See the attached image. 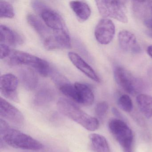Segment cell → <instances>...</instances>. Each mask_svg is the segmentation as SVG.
I'll return each instance as SVG.
<instances>
[{"mask_svg": "<svg viewBox=\"0 0 152 152\" xmlns=\"http://www.w3.org/2000/svg\"><path fill=\"white\" fill-rule=\"evenodd\" d=\"M24 39L17 32L4 25L0 26V43L8 46H17L23 44Z\"/></svg>", "mask_w": 152, "mask_h": 152, "instance_id": "cell-15", "label": "cell"}, {"mask_svg": "<svg viewBox=\"0 0 152 152\" xmlns=\"http://www.w3.org/2000/svg\"><path fill=\"white\" fill-rule=\"evenodd\" d=\"M115 34V26L112 20L108 18L101 19L96 26L95 36L100 44L107 45L113 40Z\"/></svg>", "mask_w": 152, "mask_h": 152, "instance_id": "cell-10", "label": "cell"}, {"mask_svg": "<svg viewBox=\"0 0 152 152\" xmlns=\"http://www.w3.org/2000/svg\"><path fill=\"white\" fill-rule=\"evenodd\" d=\"M90 142L91 149L94 152H112L109 144L105 137L97 133L90 134Z\"/></svg>", "mask_w": 152, "mask_h": 152, "instance_id": "cell-19", "label": "cell"}, {"mask_svg": "<svg viewBox=\"0 0 152 152\" xmlns=\"http://www.w3.org/2000/svg\"><path fill=\"white\" fill-rule=\"evenodd\" d=\"M18 80L17 77L12 74L2 75L0 80V91L6 98L14 102L19 101L17 88Z\"/></svg>", "mask_w": 152, "mask_h": 152, "instance_id": "cell-9", "label": "cell"}, {"mask_svg": "<svg viewBox=\"0 0 152 152\" xmlns=\"http://www.w3.org/2000/svg\"><path fill=\"white\" fill-rule=\"evenodd\" d=\"M109 105L106 101H101L96 105L95 108V114L97 119H103L106 115L108 111Z\"/></svg>", "mask_w": 152, "mask_h": 152, "instance_id": "cell-24", "label": "cell"}, {"mask_svg": "<svg viewBox=\"0 0 152 152\" xmlns=\"http://www.w3.org/2000/svg\"><path fill=\"white\" fill-rule=\"evenodd\" d=\"M108 129L113 137L121 147L123 152H133V134L123 120L113 119L108 124Z\"/></svg>", "mask_w": 152, "mask_h": 152, "instance_id": "cell-5", "label": "cell"}, {"mask_svg": "<svg viewBox=\"0 0 152 152\" xmlns=\"http://www.w3.org/2000/svg\"><path fill=\"white\" fill-rule=\"evenodd\" d=\"M136 102L143 115L147 119L152 118V96L146 94H139L136 97Z\"/></svg>", "mask_w": 152, "mask_h": 152, "instance_id": "cell-20", "label": "cell"}, {"mask_svg": "<svg viewBox=\"0 0 152 152\" xmlns=\"http://www.w3.org/2000/svg\"><path fill=\"white\" fill-rule=\"evenodd\" d=\"M28 23L39 34L43 42L47 41L53 34V31L49 28L45 23L39 19V18L32 14H29L27 16Z\"/></svg>", "mask_w": 152, "mask_h": 152, "instance_id": "cell-16", "label": "cell"}, {"mask_svg": "<svg viewBox=\"0 0 152 152\" xmlns=\"http://www.w3.org/2000/svg\"><path fill=\"white\" fill-rule=\"evenodd\" d=\"M68 57L72 63L88 78L96 82H100V79L93 68L87 64L79 55L74 52L68 53Z\"/></svg>", "mask_w": 152, "mask_h": 152, "instance_id": "cell-14", "label": "cell"}, {"mask_svg": "<svg viewBox=\"0 0 152 152\" xmlns=\"http://www.w3.org/2000/svg\"><path fill=\"white\" fill-rule=\"evenodd\" d=\"M58 89L65 96L80 104L89 106L94 103V93L91 88L87 84L79 82L72 84L68 82Z\"/></svg>", "mask_w": 152, "mask_h": 152, "instance_id": "cell-3", "label": "cell"}, {"mask_svg": "<svg viewBox=\"0 0 152 152\" xmlns=\"http://www.w3.org/2000/svg\"><path fill=\"white\" fill-rule=\"evenodd\" d=\"M15 16L14 8L9 2L5 1H0L1 18H12Z\"/></svg>", "mask_w": 152, "mask_h": 152, "instance_id": "cell-22", "label": "cell"}, {"mask_svg": "<svg viewBox=\"0 0 152 152\" xmlns=\"http://www.w3.org/2000/svg\"><path fill=\"white\" fill-rule=\"evenodd\" d=\"M112 111H113V113L115 115V116H117V117H118V118H119L118 119H121V120H122L121 114L119 113V111H118V110H117L116 108L113 107V108H112Z\"/></svg>", "mask_w": 152, "mask_h": 152, "instance_id": "cell-26", "label": "cell"}, {"mask_svg": "<svg viewBox=\"0 0 152 152\" xmlns=\"http://www.w3.org/2000/svg\"><path fill=\"white\" fill-rule=\"evenodd\" d=\"M1 142L15 148L38 151L43 148L39 141L27 134L11 128L5 120H0Z\"/></svg>", "mask_w": 152, "mask_h": 152, "instance_id": "cell-1", "label": "cell"}, {"mask_svg": "<svg viewBox=\"0 0 152 152\" xmlns=\"http://www.w3.org/2000/svg\"><path fill=\"white\" fill-rule=\"evenodd\" d=\"M0 115L1 119L7 120L18 126H22L24 124L23 115L15 107L3 98H0Z\"/></svg>", "mask_w": 152, "mask_h": 152, "instance_id": "cell-8", "label": "cell"}, {"mask_svg": "<svg viewBox=\"0 0 152 152\" xmlns=\"http://www.w3.org/2000/svg\"><path fill=\"white\" fill-rule=\"evenodd\" d=\"M70 6L77 18L81 22H84L88 20L91 15L90 7L84 1H71Z\"/></svg>", "mask_w": 152, "mask_h": 152, "instance_id": "cell-18", "label": "cell"}, {"mask_svg": "<svg viewBox=\"0 0 152 152\" xmlns=\"http://www.w3.org/2000/svg\"><path fill=\"white\" fill-rule=\"evenodd\" d=\"M125 1H96L99 12L105 18H113L123 23H128Z\"/></svg>", "mask_w": 152, "mask_h": 152, "instance_id": "cell-7", "label": "cell"}, {"mask_svg": "<svg viewBox=\"0 0 152 152\" xmlns=\"http://www.w3.org/2000/svg\"><path fill=\"white\" fill-rule=\"evenodd\" d=\"M119 45L126 52L132 54H139L142 52V49L133 34L126 30L119 32L118 35Z\"/></svg>", "mask_w": 152, "mask_h": 152, "instance_id": "cell-13", "label": "cell"}, {"mask_svg": "<svg viewBox=\"0 0 152 152\" xmlns=\"http://www.w3.org/2000/svg\"><path fill=\"white\" fill-rule=\"evenodd\" d=\"M132 2L134 15L145 26L152 30V1Z\"/></svg>", "mask_w": 152, "mask_h": 152, "instance_id": "cell-12", "label": "cell"}, {"mask_svg": "<svg viewBox=\"0 0 152 152\" xmlns=\"http://www.w3.org/2000/svg\"><path fill=\"white\" fill-rule=\"evenodd\" d=\"M19 77L21 83L26 89L32 91L37 87L39 82L38 76L31 68L21 69L19 71Z\"/></svg>", "mask_w": 152, "mask_h": 152, "instance_id": "cell-17", "label": "cell"}, {"mask_svg": "<svg viewBox=\"0 0 152 152\" xmlns=\"http://www.w3.org/2000/svg\"><path fill=\"white\" fill-rule=\"evenodd\" d=\"M148 35L152 38V33H148Z\"/></svg>", "mask_w": 152, "mask_h": 152, "instance_id": "cell-28", "label": "cell"}, {"mask_svg": "<svg viewBox=\"0 0 152 152\" xmlns=\"http://www.w3.org/2000/svg\"><path fill=\"white\" fill-rule=\"evenodd\" d=\"M38 14L40 15L46 25L53 31L67 30L61 16L47 6Z\"/></svg>", "mask_w": 152, "mask_h": 152, "instance_id": "cell-11", "label": "cell"}, {"mask_svg": "<svg viewBox=\"0 0 152 152\" xmlns=\"http://www.w3.org/2000/svg\"><path fill=\"white\" fill-rule=\"evenodd\" d=\"M55 96V92L52 89L43 87L35 94L34 102L37 106L46 105L53 101Z\"/></svg>", "mask_w": 152, "mask_h": 152, "instance_id": "cell-21", "label": "cell"}, {"mask_svg": "<svg viewBox=\"0 0 152 152\" xmlns=\"http://www.w3.org/2000/svg\"><path fill=\"white\" fill-rule=\"evenodd\" d=\"M1 49V59H4L10 56L12 52L11 48L8 45L4 43H0Z\"/></svg>", "mask_w": 152, "mask_h": 152, "instance_id": "cell-25", "label": "cell"}, {"mask_svg": "<svg viewBox=\"0 0 152 152\" xmlns=\"http://www.w3.org/2000/svg\"><path fill=\"white\" fill-rule=\"evenodd\" d=\"M114 76L117 84L129 94L137 95L143 90V81L123 66L114 67Z\"/></svg>", "mask_w": 152, "mask_h": 152, "instance_id": "cell-6", "label": "cell"}, {"mask_svg": "<svg viewBox=\"0 0 152 152\" xmlns=\"http://www.w3.org/2000/svg\"><path fill=\"white\" fill-rule=\"evenodd\" d=\"M121 109L126 113H130L133 109V103L129 96L124 94L120 96L117 101Z\"/></svg>", "mask_w": 152, "mask_h": 152, "instance_id": "cell-23", "label": "cell"}, {"mask_svg": "<svg viewBox=\"0 0 152 152\" xmlns=\"http://www.w3.org/2000/svg\"><path fill=\"white\" fill-rule=\"evenodd\" d=\"M11 65H24L35 69L42 76L47 77L50 75L51 69L47 61L29 53L19 50H13L10 56Z\"/></svg>", "mask_w": 152, "mask_h": 152, "instance_id": "cell-4", "label": "cell"}, {"mask_svg": "<svg viewBox=\"0 0 152 152\" xmlns=\"http://www.w3.org/2000/svg\"><path fill=\"white\" fill-rule=\"evenodd\" d=\"M57 108L60 113L88 130L94 131L99 127V122L97 118L85 113L71 100L61 98L57 103Z\"/></svg>", "mask_w": 152, "mask_h": 152, "instance_id": "cell-2", "label": "cell"}, {"mask_svg": "<svg viewBox=\"0 0 152 152\" xmlns=\"http://www.w3.org/2000/svg\"><path fill=\"white\" fill-rule=\"evenodd\" d=\"M148 54L152 58V45L148 46L147 48Z\"/></svg>", "mask_w": 152, "mask_h": 152, "instance_id": "cell-27", "label": "cell"}]
</instances>
